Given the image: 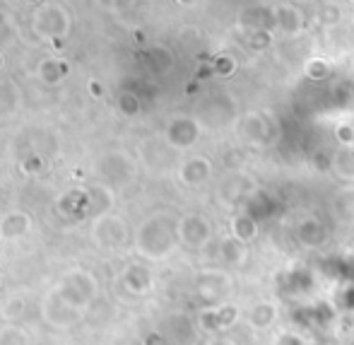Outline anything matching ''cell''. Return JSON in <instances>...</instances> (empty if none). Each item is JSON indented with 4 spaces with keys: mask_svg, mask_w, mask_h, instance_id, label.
Here are the masks:
<instances>
[{
    "mask_svg": "<svg viewBox=\"0 0 354 345\" xmlns=\"http://www.w3.org/2000/svg\"><path fill=\"white\" fill-rule=\"evenodd\" d=\"M97 294L99 283L94 273L84 271V268H73V271L63 273L39 304L44 324L58 328V331H68L77 321H82L84 314L92 309Z\"/></svg>",
    "mask_w": 354,
    "mask_h": 345,
    "instance_id": "1",
    "label": "cell"
},
{
    "mask_svg": "<svg viewBox=\"0 0 354 345\" xmlns=\"http://www.w3.org/2000/svg\"><path fill=\"white\" fill-rule=\"evenodd\" d=\"M178 242L176 222L167 215H152L136 229V251L147 261H162Z\"/></svg>",
    "mask_w": 354,
    "mask_h": 345,
    "instance_id": "2",
    "label": "cell"
},
{
    "mask_svg": "<svg viewBox=\"0 0 354 345\" xmlns=\"http://www.w3.org/2000/svg\"><path fill=\"white\" fill-rule=\"evenodd\" d=\"M32 32L39 39H46V42L56 44V42H66L73 32V17L63 5L58 3H44L39 8H34L32 12Z\"/></svg>",
    "mask_w": 354,
    "mask_h": 345,
    "instance_id": "3",
    "label": "cell"
},
{
    "mask_svg": "<svg viewBox=\"0 0 354 345\" xmlns=\"http://www.w3.org/2000/svg\"><path fill=\"white\" fill-rule=\"evenodd\" d=\"M92 242L97 244L99 249H106V251H116L121 249L123 244L128 242V224L123 218L113 213H106V215H99V218L92 220Z\"/></svg>",
    "mask_w": 354,
    "mask_h": 345,
    "instance_id": "4",
    "label": "cell"
},
{
    "mask_svg": "<svg viewBox=\"0 0 354 345\" xmlns=\"http://www.w3.org/2000/svg\"><path fill=\"white\" fill-rule=\"evenodd\" d=\"M94 172L99 177V184H106V186H123L133 179L136 169H133V159L128 157L121 150H111V152H104L102 157L94 162Z\"/></svg>",
    "mask_w": 354,
    "mask_h": 345,
    "instance_id": "5",
    "label": "cell"
},
{
    "mask_svg": "<svg viewBox=\"0 0 354 345\" xmlns=\"http://www.w3.org/2000/svg\"><path fill=\"white\" fill-rule=\"evenodd\" d=\"M176 232H178V242L188 249H203L212 237L210 222L198 213L183 215L176 222Z\"/></svg>",
    "mask_w": 354,
    "mask_h": 345,
    "instance_id": "6",
    "label": "cell"
},
{
    "mask_svg": "<svg viewBox=\"0 0 354 345\" xmlns=\"http://www.w3.org/2000/svg\"><path fill=\"white\" fill-rule=\"evenodd\" d=\"M56 210L68 220L89 218V188H68L58 196Z\"/></svg>",
    "mask_w": 354,
    "mask_h": 345,
    "instance_id": "7",
    "label": "cell"
},
{
    "mask_svg": "<svg viewBox=\"0 0 354 345\" xmlns=\"http://www.w3.org/2000/svg\"><path fill=\"white\" fill-rule=\"evenodd\" d=\"M198 136H201V128L191 116H174L167 126V143L176 150H186L196 145Z\"/></svg>",
    "mask_w": 354,
    "mask_h": 345,
    "instance_id": "8",
    "label": "cell"
},
{
    "mask_svg": "<svg viewBox=\"0 0 354 345\" xmlns=\"http://www.w3.org/2000/svg\"><path fill=\"white\" fill-rule=\"evenodd\" d=\"M32 215L24 213V210H10L0 218V239H8V242H15V239H22L24 234H29L32 229Z\"/></svg>",
    "mask_w": 354,
    "mask_h": 345,
    "instance_id": "9",
    "label": "cell"
},
{
    "mask_svg": "<svg viewBox=\"0 0 354 345\" xmlns=\"http://www.w3.org/2000/svg\"><path fill=\"white\" fill-rule=\"evenodd\" d=\"M121 283L131 294H147L152 290L154 280H152V271L145 263H131V266L123 268Z\"/></svg>",
    "mask_w": 354,
    "mask_h": 345,
    "instance_id": "10",
    "label": "cell"
},
{
    "mask_svg": "<svg viewBox=\"0 0 354 345\" xmlns=\"http://www.w3.org/2000/svg\"><path fill=\"white\" fill-rule=\"evenodd\" d=\"M22 107V89L12 78L0 75V121L15 116Z\"/></svg>",
    "mask_w": 354,
    "mask_h": 345,
    "instance_id": "11",
    "label": "cell"
},
{
    "mask_svg": "<svg viewBox=\"0 0 354 345\" xmlns=\"http://www.w3.org/2000/svg\"><path fill=\"white\" fill-rule=\"evenodd\" d=\"M68 70H71V66H68L63 58L58 56H46L39 61L37 66V78L41 80L44 85H58L66 80Z\"/></svg>",
    "mask_w": 354,
    "mask_h": 345,
    "instance_id": "12",
    "label": "cell"
},
{
    "mask_svg": "<svg viewBox=\"0 0 354 345\" xmlns=\"http://www.w3.org/2000/svg\"><path fill=\"white\" fill-rule=\"evenodd\" d=\"M210 172H212L210 162H207L205 157H191L188 162H183L178 177H181V182L186 184V186H201L203 182L210 179Z\"/></svg>",
    "mask_w": 354,
    "mask_h": 345,
    "instance_id": "13",
    "label": "cell"
},
{
    "mask_svg": "<svg viewBox=\"0 0 354 345\" xmlns=\"http://www.w3.org/2000/svg\"><path fill=\"white\" fill-rule=\"evenodd\" d=\"M111 206H113L111 186H106V184H94V186H89V220L111 213Z\"/></svg>",
    "mask_w": 354,
    "mask_h": 345,
    "instance_id": "14",
    "label": "cell"
},
{
    "mask_svg": "<svg viewBox=\"0 0 354 345\" xmlns=\"http://www.w3.org/2000/svg\"><path fill=\"white\" fill-rule=\"evenodd\" d=\"M0 345H32L29 333L19 324L8 321L0 326Z\"/></svg>",
    "mask_w": 354,
    "mask_h": 345,
    "instance_id": "15",
    "label": "cell"
},
{
    "mask_svg": "<svg viewBox=\"0 0 354 345\" xmlns=\"http://www.w3.org/2000/svg\"><path fill=\"white\" fill-rule=\"evenodd\" d=\"M272 321H275V309L266 302L256 304V307L251 309V314H248V324H251L253 328H268Z\"/></svg>",
    "mask_w": 354,
    "mask_h": 345,
    "instance_id": "16",
    "label": "cell"
},
{
    "mask_svg": "<svg viewBox=\"0 0 354 345\" xmlns=\"http://www.w3.org/2000/svg\"><path fill=\"white\" fill-rule=\"evenodd\" d=\"M116 107H118V112H121L123 116L133 118V116H138V114H140V99H138L136 92H128V89H126V92L118 94Z\"/></svg>",
    "mask_w": 354,
    "mask_h": 345,
    "instance_id": "17",
    "label": "cell"
},
{
    "mask_svg": "<svg viewBox=\"0 0 354 345\" xmlns=\"http://www.w3.org/2000/svg\"><path fill=\"white\" fill-rule=\"evenodd\" d=\"M15 39V22H12V15L8 10L0 8V51H3L8 44H12Z\"/></svg>",
    "mask_w": 354,
    "mask_h": 345,
    "instance_id": "18",
    "label": "cell"
},
{
    "mask_svg": "<svg viewBox=\"0 0 354 345\" xmlns=\"http://www.w3.org/2000/svg\"><path fill=\"white\" fill-rule=\"evenodd\" d=\"M22 312H24V299L17 297V299H10L8 304H3V309H0V317H3L5 321H17Z\"/></svg>",
    "mask_w": 354,
    "mask_h": 345,
    "instance_id": "19",
    "label": "cell"
},
{
    "mask_svg": "<svg viewBox=\"0 0 354 345\" xmlns=\"http://www.w3.org/2000/svg\"><path fill=\"white\" fill-rule=\"evenodd\" d=\"M22 172L24 174H41L44 172L41 154H27V157L22 159Z\"/></svg>",
    "mask_w": 354,
    "mask_h": 345,
    "instance_id": "20",
    "label": "cell"
},
{
    "mask_svg": "<svg viewBox=\"0 0 354 345\" xmlns=\"http://www.w3.org/2000/svg\"><path fill=\"white\" fill-rule=\"evenodd\" d=\"M87 89H89V94H92V97H102V82H97V80H92V82L87 85Z\"/></svg>",
    "mask_w": 354,
    "mask_h": 345,
    "instance_id": "21",
    "label": "cell"
},
{
    "mask_svg": "<svg viewBox=\"0 0 354 345\" xmlns=\"http://www.w3.org/2000/svg\"><path fill=\"white\" fill-rule=\"evenodd\" d=\"M207 345H234V343L227 341V338H217V341H212V343H207Z\"/></svg>",
    "mask_w": 354,
    "mask_h": 345,
    "instance_id": "22",
    "label": "cell"
},
{
    "mask_svg": "<svg viewBox=\"0 0 354 345\" xmlns=\"http://www.w3.org/2000/svg\"><path fill=\"white\" fill-rule=\"evenodd\" d=\"M22 3L32 5V8H39V5H44V3H46V0H22Z\"/></svg>",
    "mask_w": 354,
    "mask_h": 345,
    "instance_id": "23",
    "label": "cell"
},
{
    "mask_svg": "<svg viewBox=\"0 0 354 345\" xmlns=\"http://www.w3.org/2000/svg\"><path fill=\"white\" fill-rule=\"evenodd\" d=\"M5 68V56H3V51H0V70Z\"/></svg>",
    "mask_w": 354,
    "mask_h": 345,
    "instance_id": "24",
    "label": "cell"
},
{
    "mask_svg": "<svg viewBox=\"0 0 354 345\" xmlns=\"http://www.w3.org/2000/svg\"><path fill=\"white\" fill-rule=\"evenodd\" d=\"M178 3H181V5H193L196 0H178Z\"/></svg>",
    "mask_w": 354,
    "mask_h": 345,
    "instance_id": "25",
    "label": "cell"
},
{
    "mask_svg": "<svg viewBox=\"0 0 354 345\" xmlns=\"http://www.w3.org/2000/svg\"><path fill=\"white\" fill-rule=\"evenodd\" d=\"M0 309H3V302H0Z\"/></svg>",
    "mask_w": 354,
    "mask_h": 345,
    "instance_id": "26",
    "label": "cell"
}]
</instances>
